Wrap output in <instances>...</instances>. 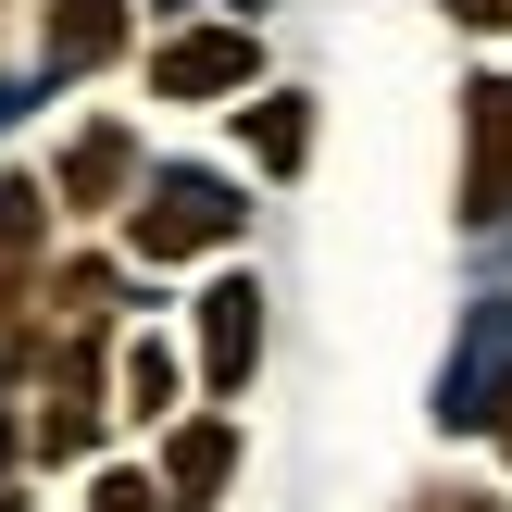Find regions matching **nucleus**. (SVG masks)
Here are the masks:
<instances>
[{
  "mask_svg": "<svg viewBox=\"0 0 512 512\" xmlns=\"http://www.w3.org/2000/svg\"><path fill=\"white\" fill-rule=\"evenodd\" d=\"M450 25H475V38H512V0H450Z\"/></svg>",
  "mask_w": 512,
  "mask_h": 512,
  "instance_id": "obj_13",
  "label": "nucleus"
},
{
  "mask_svg": "<svg viewBox=\"0 0 512 512\" xmlns=\"http://www.w3.org/2000/svg\"><path fill=\"white\" fill-rule=\"evenodd\" d=\"M113 388H125V400H113L125 425H175V350H163V338H125Z\"/></svg>",
  "mask_w": 512,
  "mask_h": 512,
  "instance_id": "obj_9",
  "label": "nucleus"
},
{
  "mask_svg": "<svg viewBox=\"0 0 512 512\" xmlns=\"http://www.w3.org/2000/svg\"><path fill=\"white\" fill-rule=\"evenodd\" d=\"M250 75H263L250 25H188V38H163V50H150V100H238Z\"/></svg>",
  "mask_w": 512,
  "mask_h": 512,
  "instance_id": "obj_3",
  "label": "nucleus"
},
{
  "mask_svg": "<svg viewBox=\"0 0 512 512\" xmlns=\"http://www.w3.org/2000/svg\"><path fill=\"white\" fill-rule=\"evenodd\" d=\"M125 175H138V138H125V125H88V138L63 150V175H50V188H63V213H113V200H138Z\"/></svg>",
  "mask_w": 512,
  "mask_h": 512,
  "instance_id": "obj_6",
  "label": "nucleus"
},
{
  "mask_svg": "<svg viewBox=\"0 0 512 512\" xmlns=\"http://www.w3.org/2000/svg\"><path fill=\"white\" fill-rule=\"evenodd\" d=\"M225 475H238V425H225V413H200V425L163 438V500H175V512H213Z\"/></svg>",
  "mask_w": 512,
  "mask_h": 512,
  "instance_id": "obj_5",
  "label": "nucleus"
},
{
  "mask_svg": "<svg viewBox=\"0 0 512 512\" xmlns=\"http://www.w3.org/2000/svg\"><path fill=\"white\" fill-rule=\"evenodd\" d=\"M113 50H125V0H50V38H38L50 75H88V63H113Z\"/></svg>",
  "mask_w": 512,
  "mask_h": 512,
  "instance_id": "obj_7",
  "label": "nucleus"
},
{
  "mask_svg": "<svg viewBox=\"0 0 512 512\" xmlns=\"http://www.w3.org/2000/svg\"><path fill=\"white\" fill-rule=\"evenodd\" d=\"M413 512H500V500H488V488H425Z\"/></svg>",
  "mask_w": 512,
  "mask_h": 512,
  "instance_id": "obj_14",
  "label": "nucleus"
},
{
  "mask_svg": "<svg viewBox=\"0 0 512 512\" xmlns=\"http://www.w3.org/2000/svg\"><path fill=\"white\" fill-rule=\"evenodd\" d=\"M88 438H100V363L75 350V363L50 375V413H38V450H50V463H75Z\"/></svg>",
  "mask_w": 512,
  "mask_h": 512,
  "instance_id": "obj_8",
  "label": "nucleus"
},
{
  "mask_svg": "<svg viewBox=\"0 0 512 512\" xmlns=\"http://www.w3.org/2000/svg\"><path fill=\"white\" fill-rule=\"evenodd\" d=\"M50 213H63V188H38V175H0V263H25V250L50 238Z\"/></svg>",
  "mask_w": 512,
  "mask_h": 512,
  "instance_id": "obj_10",
  "label": "nucleus"
},
{
  "mask_svg": "<svg viewBox=\"0 0 512 512\" xmlns=\"http://www.w3.org/2000/svg\"><path fill=\"white\" fill-rule=\"evenodd\" d=\"M250 363H263V288H250V275H213V288H200V388L250 400Z\"/></svg>",
  "mask_w": 512,
  "mask_h": 512,
  "instance_id": "obj_4",
  "label": "nucleus"
},
{
  "mask_svg": "<svg viewBox=\"0 0 512 512\" xmlns=\"http://www.w3.org/2000/svg\"><path fill=\"white\" fill-rule=\"evenodd\" d=\"M463 225H512V75L463 88Z\"/></svg>",
  "mask_w": 512,
  "mask_h": 512,
  "instance_id": "obj_2",
  "label": "nucleus"
},
{
  "mask_svg": "<svg viewBox=\"0 0 512 512\" xmlns=\"http://www.w3.org/2000/svg\"><path fill=\"white\" fill-rule=\"evenodd\" d=\"M500 450H512V400H500Z\"/></svg>",
  "mask_w": 512,
  "mask_h": 512,
  "instance_id": "obj_15",
  "label": "nucleus"
},
{
  "mask_svg": "<svg viewBox=\"0 0 512 512\" xmlns=\"http://www.w3.org/2000/svg\"><path fill=\"white\" fill-rule=\"evenodd\" d=\"M300 150H313V100H263V113H250V163L300 175Z\"/></svg>",
  "mask_w": 512,
  "mask_h": 512,
  "instance_id": "obj_11",
  "label": "nucleus"
},
{
  "mask_svg": "<svg viewBox=\"0 0 512 512\" xmlns=\"http://www.w3.org/2000/svg\"><path fill=\"white\" fill-rule=\"evenodd\" d=\"M250 225V200L225 188V175H150L138 213H125V250L138 263H200V250H225Z\"/></svg>",
  "mask_w": 512,
  "mask_h": 512,
  "instance_id": "obj_1",
  "label": "nucleus"
},
{
  "mask_svg": "<svg viewBox=\"0 0 512 512\" xmlns=\"http://www.w3.org/2000/svg\"><path fill=\"white\" fill-rule=\"evenodd\" d=\"M88 512H175V500H163V475H100Z\"/></svg>",
  "mask_w": 512,
  "mask_h": 512,
  "instance_id": "obj_12",
  "label": "nucleus"
},
{
  "mask_svg": "<svg viewBox=\"0 0 512 512\" xmlns=\"http://www.w3.org/2000/svg\"><path fill=\"white\" fill-rule=\"evenodd\" d=\"M0 313H13V275H0Z\"/></svg>",
  "mask_w": 512,
  "mask_h": 512,
  "instance_id": "obj_16",
  "label": "nucleus"
}]
</instances>
